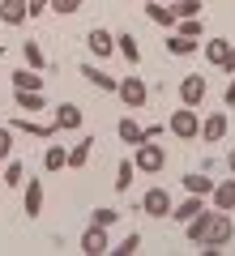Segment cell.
I'll return each mask as SVG.
<instances>
[{"label":"cell","instance_id":"1","mask_svg":"<svg viewBox=\"0 0 235 256\" xmlns=\"http://www.w3.org/2000/svg\"><path fill=\"white\" fill-rule=\"evenodd\" d=\"M133 166L145 171V175H158L167 166V150L154 146V141H141V146H133Z\"/></svg>","mask_w":235,"mask_h":256},{"label":"cell","instance_id":"2","mask_svg":"<svg viewBox=\"0 0 235 256\" xmlns=\"http://www.w3.org/2000/svg\"><path fill=\"white\" fill-rule=\"evenodd\" d=\"M231 235H235L231 214L218 210V214H209V222H205V239H201V244H209V248H226V244H231Z\"/></svg>","mask_w":235,"mask_h":256},{"label":"cell","instance_id":"3","mask_svg":"<svg viewBox=\"0 0 235 256\" xmlns=\"http://www.w3.org/2000/svg\"><path fill=\"white\" fill-rule=\"evenodd\" d=\"M209 98V77L205 73H184L180 77V102L184 107H201Z\"/></svg>","mask_w":235,"mask_h":256},{"label":"cell","instance_id":"4","mask_svg":"<svg viewBox=\"0 0 235 256\" xmlns=\"http://www.w3.org/2000/svg\"><path fill=\"white\" fill-rule=\"evenodd\" d=\"M167 128H171V137H180V141H192V137L201 132V116H197V107H180V111H171Z\"/></svg>","mask_w":235,"mask_h":256},{"label":"cell","instance_id":"5","mask_svg":"<svg viewBox=\"0 0 235 256\" xmlns=\"http://www.w3.org/2000/svg\"><path fill=\"white\" fill-rule=\"evenodd\" d=\"M116 94H120V102H124L128 111H141V107H145V98H150V90H145L141 77H120Z\"/></svg>","mask_w":235,"mask_h":256},{"label":"cell","instance_id":"6","mask_svg":"<svg viewBox=\"0 0 235 256\" xmlns=\"http://www.w3.org/2000/svg\"><path fill=\"white\" fill-rule=\"evenodd\" d=\"M141 214H150V218H171V192L167 188H150L141 196Z\"/></svg>","mask_w":235,"mask_h":256},{"label":"cell","instance_id":"7","mask_svg":"<svg viewBox=\"0 0 235 256\" xmlns=\"http://www.w3.org/2000/svg\"><path fill=\"white\" fill-rule=\"evenodd\" d=\"M107 248H111V239H107V226H94V222H90V226L82 230V252H86V256H103Z\"/></svg>","mask_w":235,"mask_h":256},{"label":"cell","instance_id":"8","mask_svg":"<svg viewBox=\"0 0 235 256\" xmlns=\"http://www.w3.org/2000/svg\"><path fill=\"white\" fill-rule=\"evenodd\" d=\"M56 132H60V128H69V132H77V128L86 124V116H82V107H77V102H60V107H56Z\"/></svg>","mask_w":235,"mask_h":256},{"label":"cell","instance_id":"9","mask_svg":"<svg viewBox=\"0 0 235 256\" xmlns=\"http://www.w3.org/2000/svg\"><path fill=\"white\" fill-rule=\"evenodd\" d=\"M197 137H205L209 146L222 141V137H226V111H209V116L201 120V132H197Z\"/></svg>","mask_w":235,"mask_h":256},{"label":"cell","instance_id":"10","mask_svg":"<svg viewBox=\"0 0 235 256\" xmlns=\"http://www.w3.org/2000/svg\"><path fill=\"white\" fill-rule=\"evenodd\" d=\"M86 47H90L94 56H103V60H107V56L116 52V34H107V30H103V26H94L90 34H86Z\"/></svg>","mask_w":235,"mask_h":256},{"label":"cell","instance_id":"11","mask_svg":"<svg viewBox=\"0 0 235 256\" xmlns=\"http://www.w3.org/2000/svg\"><path fill=\"white\" fill-rule=\"evenodd\" d=\"M0 22H5V26H22V22H30L26 0H0Z\"/></svg>","mask_w":235,"mask_h":256},{"label":"cell","instance_id":"12","mask_svg":"<svg viewBox=\"0 0 235 256\" xmlns=\"http://www.w3.org/2000/svg\"><path fill=\"white\" fill-rule=\"evenodd\" d=\"M13 132H30V137H43V141H52L56 137V124H39V120H13Z\"/></svg>","mask_w":235,"mask_h":256},{"label":"cell","instance_id":"13","mask_svg":"<svg viewBox=\"0 0 235 256\" xmlns=\"http://www.w3.org/2000/svg\"><path fill=\"white\" fill-rule=\"evenodd\" d=\"M94 146H99L94 137H82V141H77V146L69 150V171H82V166L90 162V150H94Z\"/></svg>","mask_w":235,"mask_h":256},{"label":"cell","instance_id":"14","mask_svg":"<svg viewBox=\"0 0 235 256\" xmlns=\"http://www.w3.org/2000/svg\"><path fill=\"white\" fill-rule=\"evenodd\" d=\"M22 188H26V196H22L26 214H30V218H35V214H43V184H39V180H26Z\"/></svg>","mask_w":235,"mask_h":256},{"label":"cell","instance_id":"15","mask_svg":"<svg viewBox=\"0 0 235 256\" xmlns=\"http://www.w3.org/2000/svg\"><path fill=\"white\" fill-rule=\"evenodd\" d=\"M116 132H120V141H124V146H141V141H150V137H145V128H137V120H133V116L120 120Z\"/></svg>","mask_w":235,"mask_h":256},{"label":"cell","instance_id":"16","mask_svg":"<svg viewBox=\"0 0 235 256\" xmlns=\"http://www.w3.org/2000/svg\"><path fill=\"white\" fill-rule=\"evenodd\" d=\"M201 210H205V196H192V192H188V201L171 205V218H175V222H188V218H197Z\"/></svg>","mask_w":235,"mask_h":256},{"label":"cell","instance_id":"17","mask_svg":"<svg viewBox=\"0 0 235 256\" xmlns=\"http://www.w3.org/2000/svg\"><path fill=\"white\" fill-rule=\"evenodd\" d=\"M214 205L218 210H226V214H235V180H222V184H214Z\"/></svg>","mask_w":235,"mask_h":256},{"label":"cell","instance_id":"18","mask_svg":"<svg viewBox=\"0 0 235 256\" xmlns=\"http://www.w3.org/2000/svg\"><path fill=\"white\" fill-rule=\"evenodd\" d=\"M141 4H145V13H150V22H154V26H167V30L175 26L171 4H158V0H141Z\"/></svg>","mask_w":235,"mask_h":256},{"label":"cell","instance_id":"19","mask_svg":"<svg viewBox=\"0 0 235 256\" xmlns=\"http://www.w3.org/2000/svg\"><path fill=\"white\" fill-rule=\"evenodd\" d=\"M82 77H86V82H90V86H99V90H116V86H120V77L103 73L99 64H86V68H82Z\"/></svg>","mask_w":235,"mask_h":256},{"label":"cell","instance_id":"20","mask_svg":"<svg viewBox=\"0 0 235 256\" xmlns=\"http://www.w3.org/2000/svg\"><path fill=\"white\" fill-rule=\"evenodd\" d=\"M226 52H231V38H205V64H214V68H222Z\"/></svg>","mask_w":235,"mask_h":256},{"label":"cell","instance_id":"21","mask_svg":"<svg viewBox=\"0 0 235 256\" xmlns=\"http://www.w3.org/2000/svg\"><path fill=\"white\" fill-rule=\"evenodd\" d=\"M184 192H192V196H209V192H214V180L201 175V171H188V175H184Z\"/></svg>","mask_w":235,"mask_h":256},{"label":"cell","instance_id":"22","mask_svg":"<svg viewBox=\"0 0 235 256\" xmlns=\"http://www.w3.org/2000/svg\"><path fill=\"white\" fill-rule=\"evenodd\" d=\"M197 47H201V38L175 34V30H171V34H167V52H171V56H192V52H197Z\"/></svg>","mask_w":235,"mask_h":256},{"label":"cell","instance_id":"23","mask_svg":"<svg viewBox=\"0 0 235 256\" xmlns=\"http://www.w3.org/2000/svg\"><path fill=\"white\" fill-rule=\"evenodd\" d=\"M116 52L124 56L128 64H141V47H137V34H128V30H124V34H116Z\"/></svg>","mask_w":235,"mask_h":256},{"label":"cell","instance_id":"24","mask_svg":"<svg viewBox=\"0 0 235 256\" xmlns=\"http://www.w3.org/2000/svg\"><path fill=\"white\" fill-rule=\"evenodd\" d=\"M13 102H18L22 111H47L43 90H18V94H13Z\"/></svg>","mask_w":235,"mask_h":256},{"label":"cell","instance_id":"25","mask_svg":"<svg viewBox=\"0 0 235 256\" xmlns=\"http://www.w3.org/2000/svg\"><path fill=\"white\" fill-rule=\"evenodd\" d=\"M43 166H47V171H64V166H69V150H64V146H47Z\"/></svg>","mask_w":235,"mask_h":256},{"label":"cell","instance_id":"26","mask_svg":"<svg viewBox=\"0 0 235 256\" xmlns=\"http://www.w3.org/2000/svg\"><path fill=\"white\" fill-rule=\"evenodd\" d=\"M133 175H137L133 158H124V162L116 166V180H111V184H116V192H128V188H133Z\"/></svg>","mask_w":235,"mask_h":256},{"label":"cell","instance_id":"27","mask_svg":"<svg viewBox=\"0 0 235 256\" xmlns=\"http://www.w3.org/2000/svg\"><path fill=\"white\" fill-rule=\"evenodd\" d=\"M13 86H18V90H43V77H39L35 68H18V73H13Z\"/></svg>","mask_w":235,"mask_h":256},{"label":"cell","instance_id":"28","mask_svg":"<svg viewBox=\"0 0 235 256\" xmlns=\"http://www.w3.org/2000/svg\"><path fill=\"white\" fill-rule=\"evenodd\" d=\"M0 180L9 184V188H22V184H26V166H22V162H13V158H9V162H5V175H0Z\"/></svg>","mask_w":235,"mask_h":256},{"label":"cell","instance_id":"29","mask_svg":"<svg viewBox=\"0 0 235 256\" xmlns=\"http://www.w3.org/2000/svg\"><path fill=\"white\" fill-rule=\"evenodd\" d=\"M22 56H26V64L35 68V73H43V68H47V60H43V47H39V43H22Z\"/></svg>","mask_w":235,"mask_h":256},{"label":"cell","instance_id":"30","mask_svg":"<svg viewBox=\"0 0 235 256\" xmlns=\"http://www.w3.org/2000/svg\"><path fill=\"white\" fill-rule=\"evenodd\" d=\"M205 222H209V214H205V210H201L197 218H188V222H184V230H188V239H192V244H201V239H205Z\"/></svg>","mask_w":235,"mask_h":256},{"label":"cell","instance_id":"31","mask_svg":"<svg viewBox=\"0 0 235 256\" xmlns=\"http://www.w3.org/2000/svg\"><path fill=\"white\" fill-rule=\"evenodd\" d=\"M90 222H94V226H116V222H120V210H111V205H99V210H94L90 214Z\"/></svg>","mask_w":235,"mask_h":256},{"label":"cell","instance_id":"32","mask_svg":"<svg viewBox=\"0 0 235 256\" xmlns=\"http://www.w3.org/2000/svg\"><path fill=\"white\" fill-rule=\"evenodd\" d=\"M201 9H205V4H201V0H175V4H171L175 22H180V18H201Z\"/></svg>","mask_w":235,"mask_h":256},{"label":"cell","instance_id":"33","mask_svg":"<svg viewBox=\"0 0 235 256\" xmlns=\"http://www.w3.org/2000/svg\"><path fill=\"white\" fill-rule=\"evenodd\" d=\"M171 30L175 34H188V38H201V18H180Z\"/></svg>","mask_w":235,"mask_h":256},{"label":"cell","instance_id":"34","mask_svg":"<svg viewBox=\"0 0 235 256\" xmlns=\"http://www.w3.org/2000/svg\"><path fill=\"white\" fill-rule=\"evenodd\" d=\"M107 252H116V256H133V252H141V235H137V230H133V235L124 239V244H116V248H107Z\"/></svg>","mask_w":235,"mask_h":256},{"label":"cell","instance_id":"35","mask_svg":"<svg viewBox=\"0 0 235 256\" xmlns=\"http://www.w3.org/2000/svg\"><path fill=\"white\" fill-rule=\"evenodd\" d=\"M13 158V128L0 124V162H9Z\"/></svg>","mask_w":235,"mask_h":256},{"label":"cell","instance_id":"36","mask_svg":"<svg viewBox=\"0 0 235 256\" xmlns=\"http://www.w3.org/2000/svg\"><path fill=\"white\" fill-rule=\"evenodd\" d=\"M86 0H52V13H64V18H73V13H82Z\"/></svg>","mask_w":235,"mask_h":256},{"label":"cell","instance_id":"37","mask_svg":"<svg viewBox=\"0 0 235 256\" xmlns=\"http://www.w3.org/2000/svg\"><path fill=\"white\" fill-rule=\"evenodd\" d=\"M26 9H30V18H39V13L52 9V0H26Z\"/></svg>","mask_w":235,"mask_h":256},{"label":"cell","instance_id":"38","mask_svg":"<svg viewBox=\"0 0 235 256\" xmlns=\"http://www.w3.org/2000/svg\"><path fill=\"white\" fill-rule=\"evenodd\" d=\"M163 132H167V124H150V128H145V137H150V141H158Z\"/></svg>","mask_w":235,"mask_h":256},{"label":"cell","instance_id":"39","mask_svg":"<svg viewBox=\"0 0 235 256\" xmlns=\"http://www.w3.org/2000/svg\"><path fill=\"white\" fill-rule=\"evenodd\" d=\"M222 73H235V43H231V52H226V60H222Z\"/></svg>","mask_w":235,"mask_h":256},{"label":"cell","instance_id":"40","mask_svg":"<svg viewBox=\"0 0 235 256\" xmlns=\"http://www.w3.org/2000/svg\"><path fill=\"white\" fill-rule=\"evenodd\" d=\"M222 102H226V107H235V77L226 82V94H222Z\"/></svg>","mask_w":235,"mask_h":256},{"label":"cell","instance_id":"41","mask_svg":"<svg viewBox=\"0 0 235 256\" xmlns=\"http://www.w3.org/2000/svg\"><path fill=\"white\" fill-rule=\"evenodd\" d=\"M226 166H231V175H235V150H231V154H226Z\"/></svg>","mask_w":235,"mask_h":256},{"label":"cell","instance_id":"42","mask_svg":"<svg viewBox=\"0 0 235 256\" xmlns=\"http://www.w3.org/2000/svg\"><path fill=\"white\" fill-rule=\"evenodd\" d=\"M120 4H141V0H120Z\"/></svg>","mask_w":235,"mask_h":256},{"label":"cell","instance_id":"43","mask_svg":"<svg viewBox=\"0 0 235 256\" xmlns=\"http://www.w3.org/2000/svg\"><path fill=\"white\" fill-rule=\"evenodd\" d=\"M158 4H175V0H158Z\"/></svg>","mask_w":235,"mask_h":256},{"label":"cell","instance_id":"44","mask_svg":"<svg viewBox=\"0 0 235 256\" xmlns=\"http://www.w3.org/2000/svg\"><path fill=\"white\" fill-rule=\"evenodd\" d=\"M0 60H5V43H0Z\"/></svg>","mask_w":235,"mask_h":256}]
</instances>
